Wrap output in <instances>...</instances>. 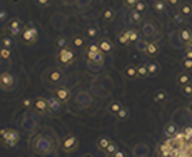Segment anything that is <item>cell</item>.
<instances>
[{"label": "cell", "instance_id": "1", "mask_svg": "<svg viewBox=\"0 0 192 157\" xmlns=\"http://www.w3.org/2000/svg\"><path fill=\"white\" fill-rule=\"evenodd\" d=\"M20 139V136L18 133V131H15L13 128H2L0 129V141L3 145H5L6 147L14 148L18 145Z\"/></svg>", "mask_w": 192, "mask_h": 157}, {"label": "cell", "instance_id": "2", "mask_svg": "<svg viewBox=\"0 0 192 157\" xmlns=\"http://www.w3.org/2000/svg\"><path fill=\"white\" fill-rule=\"evenodd\" d=\"M20 40L24 44L31 45L34 44L38 40V30L34 25H29V27H24L21 33H20Z\"/></svg>", "mask_w": 192, "mask_h": 157}, {"label": "cell", "instance_id": "3", "mask_svg": "<svg viewBox=\"0 0 192 157\" xmlns=\"http://www.w3.org/2000/svg\"><path fill=\"white\" fill-rule=\"evenodd\" d=\"M58 61H59L60 64L69 65L76 61V53H74L73 49L65 47V48L60 49L59 53H58Z\"/></svg>", "mask_w": 192, "mask_h": 157}, {"label": "cell", "instance_id": "4", "mask_svg": "<svg viewBox=\"0 0 192 157\" xmlns=\"http://www.w3.org/2000/svg\"><path fill=\"white\" fill-rule=\"evenodd\" d=\"M15 87V78L11 73L4 72L0 74V88L3 90H11Z\"/></svg>", "mask_w": 192, "mask_h": 157}, {"label": "cell", "instance_id": "5", "mask_svg": "<svg viewBox=\"0 0 192 157\" xmlns=\"http://www.w3.org/2000/svg\"><path fill=\"white\" fill-rule=\"evenodd\" d=\"M60 147L63 148L64 152H72V151H74L78 147V139H77V137L73 136V135L65 136L62 139V142H60Z\"/></svg>", "mask_w": 192, "mask_h": 157}, {"label": "cell", "instance_id": "6", "mask_svg": "<svg viewBox=\"0 0 192 157\" xmlns=\"http://www.w3.org/2000/svg\"><path fill=\"white\" fill-rule=\"evenodd\" d=\"M23 28V21L18 18H13L10 19L9 21H8L6 24V30L9 31L10 35H18L21 33V29Z\"/></svg>", "mask_w": 192, "mask_h": 157}, {"label": "cell", "instance_id": "7", "mask_svg": "<svg viewBox=\"0 0 192 157\" xmlns=\"http://www.w3.org/2000/svg\"><path fill=\"white\" fill-rule=\"evenodd\" d=\"M33 108L35 112L44 114L47 112H49V107H48V101L43 97H38L33 101Z\"/></svg>", "mask_w": 192, "mask_h": 157}, {"label": "cell", "instance_id": "8", "mask_svg": "<svg viewBox=\"0 0 192 157\" xmlns=\"http://www.w3.org/2000/svg\"><path fill=\"white\" fill-rule=\"evenodd\" d=\"M63 77H64V74H63L62 69H59V68H53V69H50L48 72V80L53 84L60 83Z\"/></svg>", "mask_w": 192, "mask_h": 157}, {"label": "cell", "instance_id": "9", "mask_svg": "<svg viewBox=\"0 0 192 157\" xmlns=\"http://www.w3.org/2000/svg\"><path fill=\"white\" fill-rule=\"evenodd\" d=\"M55 97L59 100L62 103H65V102H68L69 101V98H70V90L68 88H65V87H58L55 89Z\"/></svg>", "mask_w": 192, "mask_h": 157}, {"label": "cell", "instance_id": "10", "mask_svg": "<svg viewBox=\"0 0 192 157\" xmlns=\"http://www.w3.org/2000/svg\"><path fill=\"white\" fill-rule=\"evenodd\" d=\"M87 59L89 63H93V64H102L103 63V53L99 51V52H87Z\"/></svg>", "mask_w": 192, "mask_h": 157}, {"label": "cell", "instance_id": "11", "mask_svg": "<svg viewBox=\"0 0 192 157\" xmlns=\"http://www.w3.org/2000/svg\"><path fill=\"white\" fill-rule=\"evenodd\" d=\"M98 44H99V49H101V52L103 54H109L113 51V44L109 39H102Z\"/></svg>", "mask_w": 192, "mask_h": 157}, {"label": "cell", "instance_id": "12", "mask_svg": "<svg viewBox=\"0 0 192 157\" xmlns=\"http://www.w3.org/2000/svg\"><path fill=\"white\" fill-rule=\"evenodd\" d=\"M62 102L58 100L57 97H52V98H49L48 100V107H49V111L50 112H57V111H59L60 110V104Z\"/></svg>", "mask_w": 192, "mask_h": 157}, {"label": "cell", "instance_id": "13", "mask_svg": "<svg viewBox=\"0 0 192 157\" xmlns=\"http://www.w3.org/2000/svg\"><path fill=\"white\" fill-rule=\"evenodd\" d=\"M72 45H73V48H76V49L84 48V45H86V39L83 38L82 35H76V37L72 39Z\"/></svg>", "mask_w": 192, "mask_h": 157}, {"label": "cell", "instance_id": "14", "mask_svg": "<svg viewBox=\"0 0 192 157\" xmlns=\"http://www.w3.org/2000/svg\"><path fill=\"white\" fill-rule=\"evenodd\" d=\"M124 76L128 79H135L136 77H138L137 67H135V65H128V67H126V69H124Z\"/></svg>", "mask_w": 192, "mask_h": 157}, {"label": "cell", "instance_id": "15", "mask_svg": "<svg viewBox=\"0 0 192 157\" xmlns=\"http://www.w3.org/2000/svg\"><path fill=\"white\" fill-rule=\"evenodd\" d=\"M164 133L168 136V137L176 136V133H177V126L174 125V123H172V122L167 123L166 127H164Z\"/></svg>", "mask_w": 192, "mask_h": 157}, {"label": "cell", "instance_id": "16", "mask_svg": "<svg viewBox=\"0 0 192 157\" xmlns=\"http://www.w3.org/2000/svg\"><path fill=\"white\" fill-rule=\"evenodd\" d=\"M147 68H148V76H157L158 72H160V65L156 62H152V63H148L147 64Z\"/></svg>", "mask_w": 192, "mask_h": 157}, {"label": "cell", "instance_id": "17", "mask_svg": "<svg viewBox=\"0 0 192 157\" xmlns=\"http://www.w3.org/2000/svg\"><path fill=\"white\" fill-rule=\"evenodd\" d=\"M180 39L182 40L183 43H190V40L192 39V33L190 29H182L180 31Z\"/></svg>", "mask_w": 192, "mask_h": 157}, {"label": "cell", "instance_id": "18", "mask_svg": "<svg viewBox=\"0 0 192 157\" xmlns=\"http://www.w3.org/2000/svg\"><path fill=\"white\" fill-rule=\"evenodd\" d=\"M188 83H191V78H190V76L187 73H181V74H178V77H177V84H180L181 87H183V86H186V84H188Z\"/></svg>", "mask_w": 192, "mask_h": 157}, {"label": "cell", "instance_id": "19", "mask_svg": "<svg viewBox=\"0 0 192 157\" xmlns=\"http://www.w3.org/2000/svg\"><path fill=\"white\" fill-rule=\"evenodd\" d=\"M142 19H143V14L137 11V10H132L131 14H129V20L132 23H135V24H138L142 21Z\"/></svg>", "mask_w": 192, "mask_h": 157}, {"label": "cell", "instance_id": "20", "mask_svg": "<svg viewBox=\"0 0 192 157\" xmlns=\"http://www.w3.org/2000/svg\"><path fill=\"white\" fill-rule=\"evenodd\" d=\"M158 51H160V48H158V45L156 43H148L147 49H146V53L149 57H155V55H157Z\"/></svg>", "mask_w": 192, "mask_h": 157}, {"label": "cell", "instance_id": "21", "mask_svg": "<svg viewBox=\"0 0 192 157\" xmlns=\"http://www.w3.org/2000/svg\"><path fill=\"white\" fill-rule=\"evenodd\" d=\"M102 16H103V19L106 21H111L114 19V16H116V13L113 9H111V8H107V9H104L102 11Z\"/></svg>", "mask_w": 192, "mask_h": 157}, {"label": "cell", "instance_id": "22", "mask_svg": "<svg viewBox=\"0 0 192 157\" xmlns=\"http://www.w3.org/2000/svg\"><path fill=\"white\" fill-rule=\"evenodd\" d=\"M142 31H143V34L146 37H152L156 33V29H155V27L152 25L151 23H147V24L143 25V28H142Z\"/></svg>", "mask_w": 192, "mask_h": 157}, {"label": "cell", "instance_id": "23", "mask_svg": "<svg viewBox=\"0 0 192 157\" xmlns=\"http://www.w3.org/2000/svg\"><path fill=\"white\" fill-rule=\"evenodd\" d=\"M180 14L183 16V18H187V16L192 15V6L190 4H183L180 9Z\"/></svg>", "mask_w": 192, "mask_h": 157}, {"label": "cell", "instance_id": "24", "mask_svg": "<svg viewBox=\"0 0 192 157\" xmlns=\"http://www.w3.org/2000/svg\"><path fill=\"white\" fill-rule=\"evenodd\" d=\"M109 138H107V137H101L98 139V142H97V146H98V148L101 151H106V148L108 147V145H109Z\"/></svg>", "mask_w": 192, "mask_h": 157}, {"label": "cell", "instance_id": "25", "mask_svg": "<svg viewBox=\"0 0 192 157\" xmlns=\"http://www.w3.org/2000/svg\"><path fill=\"white\" fill-rule=\"evenodd\" d=\"M122 108H123V107H122L121 102H118V101H113V102L109 104V112L113 113V114H117Z\"/></svg>", "mask_w": 192, "mask_h": 157}, {"label": "cell", "instance_id": "26", "mask_svg": "<svg viewBox=\"0 0 192 157\" xmlns=\"http://www.w3.org/2000/svg\"><path fill=\"white\" fill-rule=\"evenodd\" d=\"M129 34H131V30H126V31H123L122 34L118 37V42H119V44L126 45V44L129 42Z\"/></svg>", "mask_w": 192, "mask_h": 157}, {"label": "cell", "instance_id": "27", "mask_svg": "<svg viewBox=\"0 0 192 157\" xmlns=\"http://www.w3.org/2000/svg\"><path fill=\"white\" fill-rule=\"evenodd\" d=\"M119 148H118V146H117V143H114V142H109V145H108V147L106 148V155H108V156H113L117 151H118Z\"/></svg>", "mask_w": 192, "mask_h": 157}, {"label": "cell", "instance_id": "28", "mask_svg": "<svg viewBox=\"0 0 192 157\" xmlns=\"http://www.w3.org/2000/svg\"><path fill=\"white\" fill-rule=\"evenodd\" d=\"M0 45L2 47H5V48H11L13 47V40L8 35H3L0 38Z\"/></svg>", "mask_w": 192, "mask_h": 157}, {"label": "cell", "instance_id": "29", "mask_svg": "<svg viewBox=\"0 0 192 157\" xmlns=\"http://www.w3.org/2000/svg\"><path fill=\"white\" fill-rule=\"evenodd\" d=\"M137 74H138L139 78H146V77L148 76V68H147V65H146V64L139 65V67L137 68Z\"/></svg>", "mask_w": 192, "mask_h": 157}, {"label": "cell", "instance_id": "30", "mask_svg": "<svg viewBox=\"0 0 192 157\" xmlns=\"http://www.w3.org/2000/svg\"><path fill=\"white\" fill-rule=\"evenodd\" d=\"M0 53H2V57L4 61H9L11 58V51L10 48H5V47H2L0 48Z\"/></svg>", "mask_w": 192, "mask_h": 157}, {"label": "cell", "instance_id": "31", "mask_svg": "<svg viewBox=\"0 0 192 157\" xmlns=\"http://www.w3.org/2000/svg\"><path fill=\"white\" fill-rule=\"evenodd\" d=\"M167 98V93L164 90H157L155 93V101L156 102H164Z\"/></svg>", "mask_w": 192, "mask_h": 157}, {"label": "cell", "instance_id": "32", "mask_svg": "<svg viewBox=\"0 0 192 157\" xmlns=\"http://www.w3.org/2000/svg\"><path fill=\"white\" fill-rule=\"evenodd\" d=\"M55 47L59 49H63V48H65V47H68V42H67V39L64 38V37H59L57 40H55Z\"/></svg>", "mask_w": 192, "mask_h": 157}, {"label": "cell", "instance_id": "33", "mask_svg": "<svg viewBox=\"0 0 192 157\" xmlns=\"http://www.w3.org/2000/svg\"><path fill=\"white\" fill-rule=\"evenodd\" d=\"M135 10H137V11H139V13L143 14V13L147 10V4L143 2V0H138V3H137L136 6H135Z\"/></svg>", "mask_w": 192, "mask_h": 157}, {"label": "cell", "instance_id": "34", "mask_svg": "<svg viewBox=\"0 0 192 157\" xmlns=\"http://www.w3.org/2000/svg\"><path fill=\"white\" fill-rule=\"evenodd\" d=\"M153 8L157 13H163L166 9V5L163 2H161V0H156V3L153 4Z\"/></svg>", "mask_w": 192, "mask_h": 157}, {"label": "cell", "instance_id": "35", "mask_svg": "<svg viewBox=\"0 0 192 157\" xmlns=\"http://www.w3.org/2000/svg\"><path fill=\"white\" fill-rule=\"evenodd\" d=\"M147 45H148V43L145 42V40H137V43H136V48L139 52H146Z\"/></svg>", "mask_w": 192, "mask_h": 157}, {"label": "cell", "instance_id": "36", "mask_svg": "<svg viewBox=\"0 0 192 157\" xmlns=\"http://www.w3.org/2000/svg\"><path fill=\"white\" fill-rule=\"evenodd\" d=\"M87 35H88V38H96L98 35V29L96 27H88L87 28Z\"/></svg>", "mask_w": 192, "mask_h": 157}, {"label": "cell", "instance_id": "37", "mask_svg": "<svg viewBox=\"0 0 192 157\" xmlns=\"http://www.w3.org/2000/svg\"><path fill=\"white\" fill-rule=\"evenodd\" d=\"M182 65H183V68H185L186 70H192V59L186 57L185 59L182 61Z\"/></svg>", "mask_w": 192, "mask_h": 157}, {"label": "cell", "instance_id": "38", "mask_svg": "<svg viewBox=\"0 0 192 157\" xmlns=\"http://www.w3.org/2000/svg\"><path fill=\"white\" fill-rule=\"evenodd\" d=\"M137 40H139V34L136 30H131L129 34V43H137Z\"/></svg>", "mask_w": 192, "mask_h": 157}, {"label": "cell", "instance_id": "39", "mask_svg": "<svg viewBox=\"0 0 192 157\" xmlns=\"http://www.w3.org/2000/svg\"><path fill=\"white\" fill-rule=\"evenodd\" d=\"M117 117H118V119H121V121L127 119L128 118V111L126 108H122L118 113H117Z\"/></svg>", "mask_w": 192, "mask_h": 157}, {"label": "cell", "instance_id": "40", "mask_svg": "<svg viewBox=\"0 0 192 157\" xmlns=\"http://www.w3.org/2000/svg\"><path fill=\"white\" fill-rule=\"evenodd\" d=\"M182 92H183V94L187 96V97L192 96V84L188 83V84H186V86H183V87H182Z\"/></svg>", "mask_w": 192, "mask_h": 157}, {"label": "cell", "instance_id": "41", "mask_svg": "<svg viewBox=\"0 0 192 157\" xmlns=\"http://www.w3.org/2000/svg\"><path fill=\"white\" fill-rule=\"evenodd\" d=\"M88 51L90 52H99L101 49H99V44L98 43H92L88 45Z\"/></svg>", "mask_w": 192, "mask_h": 157}, {"label": "cell", "instance_id": "42", "mask_svg": "<svg viewBox=\"0 0 192 157\" xmlns=\"http://www.w3.org/2000/svg\"><path fill=\"white\" fill-rule=\"evenodd\" d=\"M21 104H23L24 108H30V107H33V101L29 100V98H25V100H23Z\"/></svg>", "mask_w": 192, "mask_h": 157}, {"label": "cell", "instance_id": "43", "mask_svg": "<svg viewBox=\"0 0 192 157\" xmlns=\"http://www.w3.org/2000/svg\"><path fill=\"white\" fill-rule=\"evenodd\" d=\"M137 3H138V0H124V5L128 8H135Z\"/></svg>", "mask_w": 192, "mask_h": 157}, {"label": "cell", "instance_id": "44", "mask_svg": "<svg viewBox=\"0 0 192 157\" xmlns=\"http://www.w3.org/2000/svg\"><path fill=\"white\" fill-rule=\"evenodd\" d=\"M173 20L176 21V23H182V20H183L182 19V15L181 14H174L173 15Z\"/></svg>", "mask_w": 192, "mask_h": 157}, {"label": "cell", "instance_id": "45", "mask_svg": "<svg viewBox=\"0 0 192 157\" xmlns=\"http://www.w3.org/2000/svg\"><path fill=\"white\" fill-rule=\"evenodd\" d=\"M187 137H190V136H192V127H186L185 128V132H183Z\"/></svg>", "mask_w": 192, "mask_h": 157}, {"label": "cell", "instance_id": "46", "mask_svg": "<svg viewBox=\"0 0 192 157\" xmlns=\"http://www.w3.org/2000/svg\"><path fill=\"white\" fill-rule=\"evenodd\" d=\"M114 157H124V156H126V152H124V151H121V150H118V151H117L114 155H113Z\"/></svg>", "mask_w": 192, "mask_h": 157}, {"label": "cell", "instance_id": "47", "mask_svg": "<svg viewBox=\"0 0 192 157\" xmlns=\"http://www.w3.org/2000/svg\"><path fill=\"white\" fill-rule=\"evenodd\" d=\"M38 2V4H40V5H47V4H49V2L50 0H37Z\"/></svg>", "mask_w": 192, "mask_h": 157}, {"label": "cell", "instance_id": "48", "mask_svg": "<svg viewBox=\"0 0 192 157\" xmlns=\"http://www.w3.org/2000/svg\"><path fill=\"white\" fill-rule=\"evenodd\" d=\"M178 2H180V0H168V3H170V4H172V5L178 4Z\"/></svg>", "mask_w": 192, "mask_h": 157}, {"label": "cell", "instance_id": "49", "mask_svg": "<svg viewBox=\"0 0 192 157\" xmlns=\"http://www.w3.org/2000/svg\"><path fill=\"white\" fill-rule=\"evenodd\" d=\"M186 57H187V58H191V59H192V49H191V51H187Z\"/></svg>", "mask_w": 192, "mask_h": 157}, {"label": "cell", "instance_id": "50", "mask_svg": "<svg viewBox=\"0 0 192 157\" xmlns=\"http://www.w3.org/2000/svg\"><path fill=\"white\" fill-rule=\"evenodd\" d=\"M188 110H190V112L192 113V101H191V103L188 104Z\"/></svg>", "mask_w": 192, "mask_h": 157}, {"label": "cell", "instance_id": "51", "mask_svg": "<svg viewBox=\"0 0 192 157\" xmlns=\"http://www.w3.org/2000/svg\"><path fill=\"white\" fill-rule=\"evenodd\" d=\"M10 2H11V3H15V4H16V3H20L21 0H10Z\"/></svg>", "mask_w": 192, "mask_h": 157}, {"label": "cell", "instance_id": "52", "mask_svg": "<svg viewBox=\"0 0 192 157\" xmlns=\"http://www.w3.org/2000/svg\"><path fill=\"white\" fill-rule=\"evenodd\" d=\"M2 61H4V59H3V57H2V53H0V63H2Z\"/></svg>", "mask_w": 192, "mask_h": 157}, {"label": "cell", "instance_id": "53", "mask_svg": "<svg viewBox=\"0 0 192 157\" xmlns=\"http://www.w3.org/2000/svg\"><path fill=\"white\" fill-rule=\"evenodd\" d=\"M190 48H191V49H192V39H191V40H190Z\"/></svg>", "mask_w": 192, "mask_h": 157}, {"label": "cell", "instance_id": "54", "mask_svg": "<svg viewBox=\"0 0 192 157\" xmlns=\"http://www.w3.org/2000/svg\"><path fill=\"white\" fill-rule=\"evenodd\" d=\"M161 2H163V0H161Z\"/></svg>", "mask_w": 192, "mask_h": 157}]
</instances>
